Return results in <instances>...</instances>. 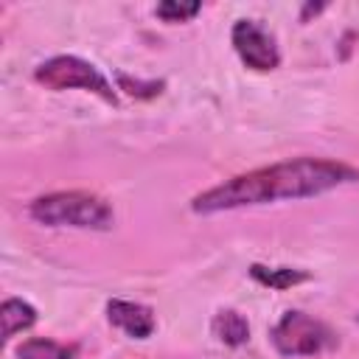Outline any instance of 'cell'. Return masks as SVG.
I'll return each mask as SVG.
<instances>
[{
    "mask_svg": "<svg viewBox=\"0 0 359 359\" xmlns=\"http://www.w3.org/2000/svg\"><path fill=\"white\" fill-rule=\"evenodd\" d=\"M359 182V168L325 160V157H294L272 165L252 168L247 174H236L191 199V210L199 216L236 210V208H252L266 205L278 199H306L320 196L334 188Z\"/></svg>",
    "mask_w": 359,
    "mask_h": 359,
    "instance_id": "1",
    "label": "cell"
},
{
    "mask_svg": "<svg viewBox=\"0 0 359 359\" xmlns=\"http://www.w3.org/2000/svg\"><path fill=\"white\" fill-rule=\"evenodd\" d=\"M28 216L45 227L109 230L115 224V213L109 202L90 191H53L36 196L28 205Z\"/></svg>",
    "mask_w": 359,
    "mask_h": 359,
    "instance_id": "2",
    "label": "cell"
},
{
    "mask_svg": "<svg viewBox=\"0 0 359 359\" xmlns=\"http://www.w3.org/2000/svg\"><path fill=\"white\" fill-rule=\"evenodd\" d=\"M34 79L48 90H87L107 104H118V95L107 76L81 56H53L34 70Z\"/></svg>",
    "mask_w": 359,
    "mask_h": 359,
    "instance_id": "3",
    "label": "cell"
},
{
    "mask_svg": "<svg viewBox=\"0 0 359 359\" xmlns=\"http://www.w3.org/2000/svg\"><path fill=\"white\" fill-rule=\"evenodd\" d=\"M269 337H272L275 351L280 356H292V359L294 356H317L339 342L337 334L323 320H317L306 311H297V309L286 311L275 323Z\"/></svg>",
    "mask_w": 359,
    "mask_h": 359,
    "instance_id": "4",
    "label": "cell"
},
{
    "mask_svg": "<svg viewBox=\"0 0 359 359\" xmlns=\"http://www.w3.org/2000/svg\"><path fill=\"white\" fill-rule=\"evenodd\" d=\"M230 39H233V48H236L238 59L250 70L269 73L280 65V50H278L275 36L264 25H258L255 20H236V25L230 31Z\"/></svg>",
    "mask_w": 359,
    "mask_h": 359,
    "instance_id": "5",
    "label": "cell"
},
{
    "mask_svg": "<svg viewBox=\"0 0 359 359\" xmlns=\"http://www.w3.org/2000/svg\"><path fill=\"white\" fill-rule=\"evenodd\" d=\"M107 317L115 328H121L126 337L132 339H149L157 328V320H154V311L143 303H135V300H121V297H112L107 303Z\"/></svg>",
    "mask_w": 359,
    "mask_h": 359,
    "instance_id": "6",
    "label": "cell"
},
{
    "mask_svg": "<svg viewBox=\"0 0 359 359\" xmlns=\"http://www.w3.org/2000/svg\"><path fill=\"white\" fill-rule=\"evenodd\" d=\"M210 331L219 342L230 345V348H238L250 339V323L244 320V314H238L236 309H222L213 323H210Z\"/></svg>",
    "mask_w": 359,
    "mask_h": 359,
    "instance_id": "7",
    "label": "cell"
},
{
    "mask_svg": "<svg viewBox=\"0 0 359 359\" xmlns=\"http://www.w3.org/2000/svg\"><path fill=\"white\" fill-rule=\"evenodd\" d=\"M0 320H3V339H14L20 331H28L36 323V309L20 297H8L0 306Z\"/></svg>",
    "mask_w": 359,
    "mask_h": 359,
    "instance_id": "8",
    "label": "cell"
},
{
    "mask_svg": "<svg viewBox=\"0 0 359 359\" xmlns=\"http://www.w3.org/2000/svg\"><path fill=\"white\" fill-rule=\"evenodd\" d=\"M76 351H79L76 345H62L56 339L34 337L17 348V359H76Z\"/></svg>",
    "mask_w": 359,
    "mask_h": 359,
    "instance_id": "9",
    "label": "cell"
},
{
    "mask_svg": "<svg viewBox=\"0 0 359 359\" xmlns=\"http://www.w3.org/2000/svg\"><path fill=\"white\" fill-rule=\"evenodd\" d=\"M250 275H252V280H258L261 286H269V289H289L294 283L309 280V272H303V269H289V266L269 269V266H261V264H252Z\"/></svg>",
    "mask_w": 359,
    "mask_h": 359,
    "instance_id": "10",
    "label": "cell"
},
{
    "mask_svg": "<svg viewBox=\"0 0 359 359\" xmlns=\"http://www.w3.org/2000/svg\"><path fill=\"white\" fill-rule=\"evenodd\" d=\"M202 11L199 3H160L154 8V14L163 20V22H185L191 17H196Z\"/></svg>",
    "mask_w": 359,
    "mask_h": 359,
    "instance_id": "11",
    "label": "cell"
},
{
    "mask_svg": "<svg viewBox=\"0 0 359 359\" xmlns=\"http://www.w3.org/2000/svg\"><path fill=\"white\" fill-rule=\"evenodd\" d=\"M118 81H121V90H126L129 95H137V98H154V95H160L163 93V81H149V84H143V81H132L129 76H118Z\"/></svg>",
    "mask_w": 359,
    "mask_h": 359,
    "instance_id": "12",
    "label": "cell"
},
{
    "mask_svg": "<svg viewBox=\"0 0 359 359\" xmlns=\"http://www.w3.org/2000/svg\"><path fill=\"white\" fill-rule=\"evenodd\" d=\"M356 320H359V317H356Z\"/></svg>",
    "mask_w": 359,
    "mask_h": 359,
    "instance_id": "13",
    "label": "cell"
}]
</instances>
